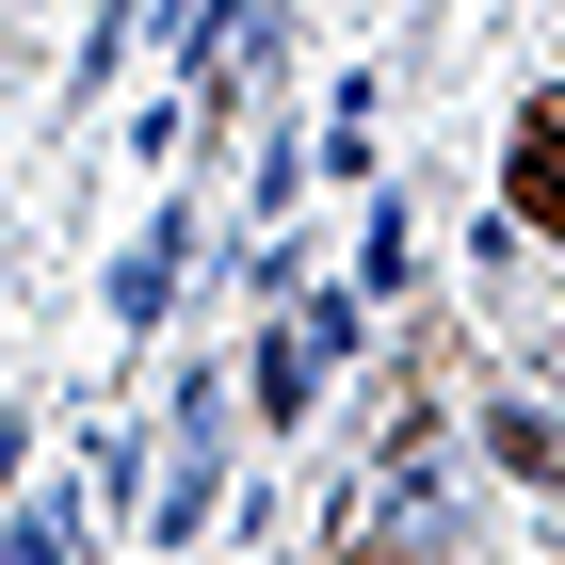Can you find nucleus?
<instances>
[{
    "instance_id": "f257e3e1",
    "label": "nucleus",
    "mask_w": 565,
    "mask_h": 565,
    "mask_svg": "<svg viewBox=\"0 0 565 565\" xmlns=\"http://www.w3.org/2000/svg\"><path fill=\"white\" fill-rule=\"evenodd\" d=\"M323 355H340V307H291V340L259 355V420H291V404L323 388Z\"/></svg>"
},
{
    "instance_id": "f03ea898",
    "label": "nucleus",
    "mask_w": 565,
    "mask_h": 565,
    "mask_svg": "<svg viewBox=\"0 0 565 565\" xmlns=\"http://www.w3.org/2000/svg\"><path fill=\"white\" fill-rule=\"evenodd\" d=\"M518 226H565V97L518 114Z\"/></svg>"
},
{
    "instance_id": "7ed1b4c3",
    "label": "nucleus",
    "mask_w": 565,
    "mask_h": 565,
    "mask_svg": "<svg viewBox=\"0 0 565 565\" xmlns=\"http://www.w3.org/2000/svg\"><path fill=\"white\" fill-rule=\"evenodd\" d=\"M484 452H501L518 484H565V420H550V404H501V420H484Z\"/></svg>"
},
{
    "instance_id": "20e7f679",
    "label": "nucleus",
    "mask_w": 565,
    "mask_h": 565,
    "mask_svg": "<svg viewBox=\"0 0 565 565\" xmlns=\"http://www.w3.org/2000/svg\"><path fill=\"white\" fill-rule=\"evenodd\" d=\"M0 469H17V420H0Z\"/></svg>"
},
{
    "instance_id": "39448f33",
    "label": "nucleus",
    "mask_w": 565,
    "mask_h": 565,
    "mask_svg": "<svg viewBox=\"0 0 565 565\" xmlns=\"http://www.w3.org/2000/svg\"><path fill=\"white\" fill-rule=\"evenodd\" d=\"M355 565H388V550H355Z\"/></svg>"
}]
</instances>
